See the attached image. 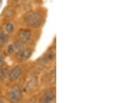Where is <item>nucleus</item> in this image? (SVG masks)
Masks as SVG:
<instances>
[{
  "label": "nucleus",
  "instance_id": "12",
  "mask_svg": "<svg viewBox=\"0 0 125 103\" xmlns=\"http://www.w3.org/2000/svg\"><path fill=\"white\" fill-rule=\"evenodd\" d=\"M6 75V72H5L4 69H0V80H1L2 78H4Z\"/></svg>",
  "mask_w": 125,
  "mask_h": 103
},
{
  "label": "nucleus",
  "instance_id": "17",
  "mask_svg": "<svg viewBox=\"0 0 125 103\" xmlns=\"http://www.w3.org/2000/svg\"><path fill=\"white\" fill-rule=\"evenodd\" d=\"M12 1H18V0H12Z\"/></svg>",
  "mask_w": 125,
  "mask_h": 103
},
{
  "label": "nucleus",
  "instance_id": "11",
  "mask_svg": "<svg viewBox=\"0 0 125 103\" xmlns=\"http://www.w3.org/2000/svg\"><path fill=\"white\" fill-rule=\"evenodd\" d=\"M15 51H16V50H15V44H9L8 47H7V52H8V53L10 54V55H12Z\"/></svg>",
  "mask_w": 125,
  "mask_h": 103
},
{
  "label": "nucleus",
  "instance_id": "7",
  "mask_svg": "<svg viewBox=\"0 0 125 103\" xmlns=\"http://www.w3.org/2000/svg\"><path fill=\"white\" fill-rule=\"evenodd\" d=\"M55 55H56V53H55L54 51H53V50L49 51L45 55V57L43 58V62L45 63H47L52 61L55 58Z\"/></svg>",
  "mask_w": 125,
  "mask_h": 103
},
{
  "label": "nucleus",
  "instance_id": "4",
  "mask_svg": "<svg viewBox=\"0 0 125 103\" xmlns=\"http://www.w3.org/2000/svg\"><path fill=\"white\" fill-rule=\"evenodd\" d=\"M22 70L20 68V67H19V66L15 67L13 69H12V70L9 73V80L11 81V82L16 81L22 75Z\"/></svg>",
  "mask_w": 125,
  "mask_h": 103
},
{
  "label": "nucleus",
  "instance_id": "13",
  "mask_svg": "<svg viewBox=\"0 0 125 103\" xmlns=\"http://www.w3.org/2000/svg\"><path fill=\"white\" fill-rule=\"evenodd\" d=\"M5 63V57L4 56H1L0 57V68L4 66Z\"/></svg>",
  "mask_w": 125,
  "mask_h": 103
},
{
  "label": "nucleus",
  "instance_id": "9",
  "mask_svg": "<svg viewBox=\"0 0 125 103\" xmlns=\"http://www.w3.org/2000/svg\"><path fill=\"white\" fill-rule=\"evenodd\" d=\"M4 28L6 32L8 34H11V33H13L14 32V31H15V26H14L13 24H12V23L10 22L6 23V24H5Z\"/></svg>",
  "mask_w": 125,
  "mask_h": 103
},
{
  "label": "nucleus",
  "instance_id": "16",
  "mask_svg": "<svg viewBox=\"0 0 125 103\" xmlns=\"http://www.w3.org/2000/svg\"><path fill=\"white\" fill-rule=\"evenodd\" d=\"M0 103H4V102L2 100H0Z\"/></svg>",
  "mask_w": 125,
  "mask_h": 103
},
{
  "label": "nucleus",
  "instance_id": "15",
  "mask_svg": "<svg viewBox=\"0 0 125 103\" xmlns=\"http://www.w3.org/2000/svg\"><path fill=\"white\" fill-rule=\"evenodd\" d=\"M1 4H2V0H0V8H1Z\"/></svg>",
  "mask_w": 125,
  "mask_h": 103
},
{
  "label": "nucleus",
  "instance_id": "1",
  "mask_svg": "<svg viewBox=\"0 0 125 103\" xmlns=\"http://www.w3.org/2000/svg\"><path fill=\"white\" fill-rule=\"evenodd\" d=\"M23 24L29 28H37L40 26L42 22V15L34 10L28 11L22 16Z\"/></svg>",
  "mask_w": 125,
  "mask_h": 103
},
{
  "label": "nucleus",
  "instance_id": "8",
  "mask_svg": "<svg viewBox=\"0 0 125 103\" xmlns=\"http://www.w3.org/2000/svg\"><path fill=\"white\" fill-rule=\"evenodd\" d=\"M9 40H10V37L9 35L6 33L4 31L0 32V44H6L9 42Z\"/></svg>",
  "mask_w": 125,
  "mask_h": 103
},
{
  "label": "nucleus",
  "instance_id": "3",
  "mask_svg": "<svg viewBox=\"0 0 125 103\" xmlns=\"http://www.w3.org/2000/svg\"><path fill=\"white\" fill-rule=\"evenodd\" d=\"M22 92L18 86H13L9 93V99L11 103H18L22 99Z\"/></svg>",
  "mask_w": 125,
  "mask_h": 103
},
{
  "label": "nucleus",
  "instance_id": "14",
  "mask_svg": "<svg viewBox=\"0 0 125 103\" xmlns=\"http://www.w3.org/2000/svg\"><path fill=\"white\" fill-rule=\"evenodd\" d=\"M1 50H2V46H1V44H0V53L1 52Z\"/></svg>",
  "mask_w": 125,
  "mask_h": 103
},
{
  "label": "nucleus",
  "instance_id": "10",
  "mask_svg": "<svg viewBox=\"0 0 125 103\" xmlns=\"http://www.w3.org/2000/svg\"><path fill=\"white\" fill-rule=\"evenodd\" d=\"M37 85V79H36V77H33V78H32L31 80L29 82V83L27 84V89H31V88H33V86H35Z\"/></svg>",
  "mask_w": 125,
  "mask_h": 103
},
{
  "label": "nucleus",
  "instance_id": "2",
  "mask_svg": "<svg viewBox=\"0 0 125 103\" xmlns=\"http://www.w3.org/2000/svg\"><path fill=\"white\" fill-rule=\"evenodd\" d=\"M32 36V32L29 29H20L17 33L16 39L18 40V42L25 44H27L29 41L31 40Z\"/></svg>",
  "mask_w": 125,
  "mask_h": 103
},
{
  "label": "nucleus",
  "instance_id": "6",
  "mask_svg": "<svg viewBox=\"0 0 125 103\" xmlns=\"http://www.w3.org/2000/svg\"><path fill=\"white\" fill-rule=\"evenodd\" d=\"M54 99V95L52 92H46L40 99L41 103H51Z\"/></svg>",
  "mask_w": 125,
  "mask_h": 103
},
{
  "label": "nucleus",
  "instance_id": "5",
  "mask_svg": "<svg viewBox=\"0 0 125 103\" xmlns=\"http://www.w3.org/2000/svg\"><path fill=\"white\" fill-rule=\"evenodd\" d=\"M32 50L30 49H21L19 51L17 55V58L18 60L23 62L25 61L29 58L32 55Z\"/></svg>",
  "mask_w": 125,
  "mask_h": 103
}]
</instances>
